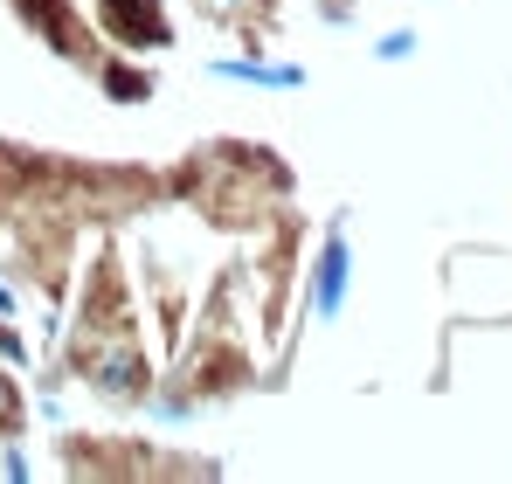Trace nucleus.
Listing matches in <instances>:
<instances>
[{"instance_id": "f257e3e1", "label": "nucleus", "mask_w": 512, "mask_h": 484, "mask_svg": "<svg viewBox=\"0 0 512 484\" xmlns=\"http://www.w3.org/2000/svg\"><path fill=\"white\" fill-rule=\"evenodd\" d=\"M70 374L84 381L97 402H118V408H139L146 388L160 381V353L132 332L125 319H90L70 346Z\"/></svg>"}, {"instance_id": "f03ea898", "label": "nucleus", "mask_w": 512, "mask_h": 484, "mask_svg": "<svg viewBox=\"0 0 512 484\" xmlns=\"http://www.w3.org/2000/svg\"><path fill=\"white\" fill-rule=\"evenodd\" d=\"M346 305H353V215H333L326 236L312 242L298 319H305V325H340Z\"/></svg>"}, {"instance_id": "7ed1b4c3", "label": "nucleus", "mask_w": 512, "mask_h": 484, "mask_svg": "<svg viewBox=\"0 0 512 484\" xmlns=\"http://www.w3.org/2000/svg\"><path fill=\"white\" fill-rule=\"evenodd\" d=\"M97 28L118 49H173L167 0H97Z\"/></svg>"}, {"instance_id": "20e7f679", "label": "nucleus", "mask_w": 512, "mask_h": 484, "mask_svg": "<svg viewBox=\"0 0 512 484\" xmlns=\"http://www.w3.org/2000/svg\"><path fill=\"white\" fill-rule=\"evenodd\" d=\"M201 77H208V83H250V90H305L312 70L291 63V56L277 63V56H263V49H243V56H208Z\"/></svg>"}, {"instance_id": "39448f33", "label": "nucleus", "mask_w": 512, "mask_h": 484, "mask_svg": "<svg viewBox=\"0 0 512 484\" xmlns=\"http://www.w3.org/2000/svg\"><path fill=\"white\" fill-rule=\"evenodd\" d=\"M21 14H28V28L63 56V63H90V28L70 14V0H14Z\"/></svg>"}, {"instance_id": "423d86ee", "label": "nucleus", "mask_w": 512, "mask_h": 484, "mask_svg": "<svg viewBox=\"0 0 512 484\" xmlns=\"http://www.w3.org/2000/svg\"><path fill=\"white\" fill-rule=\"evenodd\" d=\"M201 21H215V28H243L250 35V49L263 42V21H270V7L277 0H187Z\"/></svg>"}, {"instance_id": "0eeeda50", "label": "nucleus", "mask_w": 512, "mask_h": 484, "mask_svg": "<svg viewBox=\"0 0 512 484\" xmlns=\"http://www.w3.org/2000/svg\"><path fill=\"white\" fill-rule=\"evenodd\" d=\"M194 360H236V367H229V381H236V388H243V374H250V346L201 339V353H194ZM180 374L194 381V395H201V402H208V395H222V374H215V367H180Z\"/></svg>"}, {"instance_id": "6e6552de", "label": "nucleus", "mask_w": 512, "mask_h": 484, "mask_svg": "<svg viewBox=\"0 0 512 484\" xmlns=\"http://www.w3.org/2000/svg\"><path fill=\"white\" fill-rule=\"evenodd\" d=\"M97 83H104L111 104H146V97H153V70H139V63H125V56L97 63Z\"/></svg>"}, {"instance_id": "1a4fd4ad", "label": "nucleus", "mask_w": 512, "mask_h": 484, "mask_svg": "<svg viewBox=\"0 0 512 484\" xmlns=\"http://www.w3.org/2000/svg\"><path fill=\"white\" fill-rule=\"evenodd\" d=\"M0 367L35 374V339H28V319H0Z\"/></svg>"}, {"instance_id": "9d476101", "label": "nucleus", "mask_w": 512, "mask_h": 484, "mask_svg": "<svg viewBox=\"0 0 512 484\" xmlns=\"http://www.w3.org/2000/svg\"><path fill=\"white\" fill-rule=\"evenodd\" d=\"M0 478H7V484L42 478V471H35V457H28V443H21V429H7V436H0Z\"/></svg>"}, {"instance_id": "9b49d317", "label": "nucleus", "mask_w": 512, "mask_h": 484, "mask_svg": "<svg viewBox=\"0 0 512 484\" xmlns=\"http://www.w3.org/2000/svg\"><path fill=\"white\" fill-rule=\"evenodd\" d=\"M28 422V388H21V374L14 367H0V436L7 429H21Z\"/></svg>"}, {"instance_id": "f8f14e48", "label": "nucleus", "mask_w": 512, "mask_h": 484, "mask_svg": "<svg viewBox=\"0 0 512 484\" xmlns=\"http://www.w3.org/2000/svg\"><path fill=\"white\" fill-rule=\"evenodd\" d=\"M423 56V35L416 28H388V35H374V63H416Z\"/></svg>"}, {"instance_id": "ddd939ff", "label": "nucleus", "mask_w": 512, "mask_h": 484, "mask_svg": "<svg viewBox=\"0 0 512 484\" xmlns=\"http://www.w3.org/2000/svg\"><path fill=\"white\" fill-rule=\"evenodd\" d=\"M35 312V284L21 270H0V319H28Z\"/></svg>"}]
</instances>
